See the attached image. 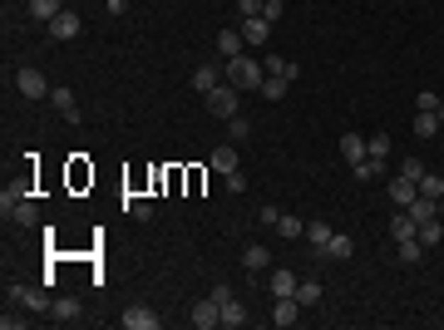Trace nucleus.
Masks as SVG:
<instances>
[{
  "instance_id": "42",
  "label": "nucleus",
  "mask_w": 444,
  "mask_h": 330,
  "mask_svg": "<svg viewBox=\"0 0 444 330\" xmlns=\"http://www.w3.org/2000/svg\"><path fill=\"white\" fill-rule=\"evenodd\" d=\"M104 5H109V15H123V5H128V0H104Z\"/></svg>"
},
{
  "instance_id": "18",
  "label": "nucleus",
  "mask_w": 444,
  "mask_h": 330,
  "mask_svg": "<svg viewBox=\"0 0 444 330\" xmlns=\"http://www.w3.org/2000/svg\"><path fill=\"white\" fill-rule=\"evenodd\" d=\"M213 168H218L222 178H227V173H237V143H222V148H213Z\"/></svg>"
},
{
  "instance_id": "19",
  "label": "nucleus",
  "mask_w": 444,
  "mask_h": 330,
  "mask_svg": "<svg viewBox=\"0 0 444 330\" xmlns=\"http://www.w3.org/2000/svg\"><path fill=\"white\" fill-rule=\"evenodd\" d=\"M242 55V30H218V59Z\"/></svg>"
},
{
  "instance_id": "24",
  "label": "nucleus",
  "mask_w": 444,
  "mask_h": 330,
  "mask_svg": "<svg viewBox=\"0 0 444 330\" xmlns=\"http://www.w3.org/2000/svg\"><path fill=\"white\" fill-rule=\"evenodd\" d=\"M390 237L400 241V237H420V222L410 217V212H395V222H390Z\"/></svg>"
},
{
  "instance_id": "28",
  "label": "nucleus",
  "mask_w": 444,
  "mask_h": 330,
  "mask_svg": "<svg viewBox=\"0 0 444 330\" xmlns=\"http://www.w3.org/2000/svg\"><path fill=\"white\" fill-rule=\"evenodd\" d=\"M60 10H65L60 0H30V20H45V25H50V20H55Z\"/></svg>"
},
{
  "instance_id": "8",
  "label": "nucleus",
  "mask_w": 444,
  "mask_h": 330,
  "mask_svg": "<svg viewBox=\"0 0 444 330\" xmlns=\"http://www.w3.org/2000/svg\"><path fill=\"white\" fill-rule=\"evenodd\" d=\"M5 301L30 306V311H50V296H45V291H35V286H10V291H5Z\"/></svg>"
},
{
  "instance_id": "31",
  "label": "nucleus",
  "mask_w": 444,
  "mask_h": 330,
  "mask_svg": "<svg viewBox=\"0 0 444 330\" xmlns=\"http://www.w3.org/2000/svg\"><path fill=\"white\" fill-rule=\"evenodd\" d=\"M415 133H420V138H435V133H440V113H420L415 109Z\"/></svg>"
},
{
  "instance_id": "38",
  "label": "nucleus",
  "mask_w": 444,
  "mask_h": 330,
  "mask_svg": "<svg viewBox=\"0 0 444 330\" xmlns=\"http://www.w3.org/2000/svg\"><path fill=\"white\" fill-rule=\"evenodd\" d=\"M123 207H128V212H133L138 222H148V217H153V207H148V203H138V198H123Z\"/></svg>"
},
{
  "instance_id": "16",
  "label": "nucleus",
  "mask_w": 444,
  "mask_h": 330,
  "mask_svg": "<svg viewBox=\"0 0 444 330\" xmlns=\"http://www.w3.org/2000/svg\"><path fill=\"white\" fill-rule=\"evenodd\" d=\"M321 256H331V261H350L355 256V241L350 237H340V232H331V241H326V251Z\"/></svg>"
},
{
  "instance_id": "26",
  "label": "nucleus",
  "mask_w": 444,
  "mask_h": 330,
  "mask_svg": "<svg viewBox=\"0 0 444 330\" xmlns=\"http://www.w3.org/2000/svg\"><path fill=\"white\" fill-rule=\"evenodd\" d=\"M247 138H252V118H237L232 113L227 118V143H247Z\"/></svg>"
},
{
  "instance_id": "21",
  "label": "nucleus",
  "mask_w": 444,
  "mask_h": 330,
  "mask_svg": "<svg viewBox=\"0 0 444 330\" xmlns=\"http://www.w3.org/2000/svg\"><path fill=\"white\" fill-rule=\"evenodd\" d=\"M395 251H400V261H405V266H415V261L425 256V241H420V237H400V241H395Z\"/></svg>"
},
{
  "instance_id": "14",
  "label": "nucleus",
  "mask_w": 444,
  "mask_h": 330,
  "mask_svg": "<svg viewBox=\"0 0 444 330\" xmlns=\"http://www.w3.org/2000/svg\"><path fill=\"white\" fill-rule=\"evenodd\" d=\"M296 286H301V276H292V271H272L267 276V291L272 296H296Z\"/></svg>"
},
{
  "instance_id": "12",
  "label": "nucleus",
  "mask_w": 444,
  "mask_h": 330,
  "mask_svg": "<svg viewBox=\"0 0 444 330\" xmlns=\"http://www.w3.org/2000/svg\"><path fill=\"white\" fill-rule=\"evenodd\" d=\"M50 321H55V326H74V321H79V301H74V296L50 301Z\"/></svg>"
},
{
  "instance_id": "40",
  "label": "nucleus",
  "mask_w": 444,
  "mask_h": 330,
  "mask_svg": "<svg viewBox=\"0 0 444 330\" xmlns=\"http://www.w3.org/2000/svg\"><path fill=\"white\" fill-rule=\"evenodd\" d=\"M262 5H267V0H237V10H242V20H252V15H262Z\"/></svg>"
},
{
  "instance_id": "1",
  "label": "nucleus",
  "mask_w": 444,
  "mask_h": 330,
  "mask_svg": "<svg viewBox=\"0 0 444 330\" xmlns=\"http://www.w3.org/2000/svg\"><path fill=\"white\" fill-rule=\"evenodd\" d=\"M222 79L232 84V89H262V79H267V69L252 59V55H232V59H222Z\"/></svg>"
},
{
  "instance_id": "27",
  "label": "nucleus",
  "mask_w": 444,
  "mask_h": 330,
  "mask_svg": "<svg viewBox=\"0 0 444 330\" xmlns=\"http://www.w3.org/2000/svg\"><path fill=\"white\" fill-rule=\"evenodd\" d=\"M350 173H355V183H370V178H380V158H360V163H350Z\"/></svg>"
},
{
  "instance_id": "35",
  "label": "nucleus",
  "mask_w": 444,
  "mask_h": 330,
  "mask_svg": "<svg viewBox=\"0 0 444 330\" xmlns=\"http://www.w3.org/2000/svg\"><path fill=\"white\" fill-rule=\"evenodd\" d=\"M370 158H390V133H370Z\"/></svg>"
},
{
  "instance_id": "13",
  "label": "nucleus",
  "mask_w": 444,
  "mask_h": 330,
  "mask_svg": "<svg viewBox=\"0 0 444 330\" xmlns=\"http://www.w3.org/2000/svg\"><path fill=\"white\" fill-rule=\"evenodd\" d=\"M242 266H247V271H267V266H272V251H267L262 241H247V246H242Z\"/></svg>"
},
{
  "instance_id": "29",
  "label": "nucleus",
  "mask_w": 444,
  "mask_h": 330,
  "mask_svg": "<svg viewBox=\"0 0 444 330\" xmlns=\"http://www.w3.org/2000/svg\"><path fill=\"white\" fill-rule=\"evenodd\" d=\"M306 241H311V251L321 256V251H326V241H331V227H321V222H311V227H306Z\"/></svg>"
},
{
  "instance_id": "4",
  "label": "nucleus",
  "mask_w": 444,
  "mask_h": 330,
  "mask_svg": "<svg viewBox=\"0 0 444 330\" xmlns=\"http://www.w3.org/2000/svg\"><path fill=\"white\" fill-rule=\"evenodd\" d=\"M0 212H5V217H15L20 227H35V222H40V207H35L30 198H10V193L0 198Z\"/></svg>"
},
{
  "instance_id": "3",
  "label": "nucleus",
  "mask_w": 444,
  "mask_h": 330,
  "mask_svg": "<svg viewBox=\"0 0 444 330\" xmlns=\"http://www.w3.org/2000/svg\"><path fill=\"white\" fill-rule=\"evenodd\" d=\"M15 89H20L25 99H50V79H45L35 64H25V69L15 74Z\"/></svg>"
},
{
  "instance_id": "7",
  "label": "nucleus",
  "mask_w": 444,
  "mask_h": 330,
  "mask_svg": "<svg viewBox=\"0 0 444 330\" xmlns=\"http://www.w3.org/2000/svg\"><path fill=\"white\" fill-rule=\"evenodd\" d=\"M188 321H193V330H213V326H222V306L208 296V301H198V306L188 311Z\"/></svg>"
},
{
  "instance_id": "9",
  "label": "nucleus",
  "mask_w": 444,
  "mask_h": 330,
  "mask_svg": "<svg viewBox=\"0 0 444 330\" xmlns=\"http://www.w3.org/2000/svg\"><path fill=\"white\" fill-rule=\"evenodd\" d=\"M50 104H55V113H60L65 123H79V99H74L70 89H50Z\"/></svg>"
},
{
  "instance_id": "32",
  "label": "nucleus",
  "mask_w": 444,
  "mask_h": 330,
  "mask_svg": "<svg viewBox=\"0 0 444 330\" xmlns=\"http://www.w3.org/2000/svg\"><path fill=\"white\" fill-rule=\"evenodd\" d=\"M420 241H425V246H435V241H444V222H440V217L420 222Z\"/></svg>"
},
{
  "instance_id": "39",
  "label": "nucleus",
  "mask_w": 444,
  "mask_h": 330,
  "mask_svg": "<svg viewBox=\"0 0 444 330\" xmlns=\"http://www.w3.org/2000/svg\"><path fill=\"white\" fill-rule=\"evenodd\" d=\"M282 10H287L282 0H267V5H262V20H272V25H277V20H282Z\"/></svg>"
},
{
  "instance_id": "25",
  "label": "nucleus",
  "mask_w": 444,
  "mask_h": 330,
  "mask_svg": "<svg viewBox=\"0 0 444 330\" xmlns=\"http://www.w3.org/2000/svg\"><path fill=\"white\" fill-rule=\"evenodd\" d=\"M287 84H292V79H287V74H277V79H262V89H257V94H262V99H272V104H277V99H287Z\"/></svg>"
},
{
  "instance_id": "2",
  "label": "nucleus",
  "mask_w": 444,
  "mask_h": 330,
  "mask_svg": "<svg viewBox=\"0 0 444 330\" xmlns=\"http://www.w3.org/2000/svg\"><path fill=\"white\" fill-rule=\"evenodd\" d=\"M237 94H242V89H232V84L222 79L218 89H208V94H203V99H208V113H218V118H232V113H237Z\"/></svg>"
},
{
  "instance_id": "15",
  "label": "nucleus",
  "mask_w": 444,
  "mask_h": 330,
  "mask_svg": "<svg viewBox=\"0 0 444 330\" xmlns=\"http://www.w3.org/2000/svg\"><path fill=\"white\" fill-rule=\"evenodd\" d=\"M218 84H222L218 64H198V69H193V89H198V94H208V89H218Z\"/></svg>"
},
{
  "instance_id": "41",
  "label": "nucleus",
  "mask_w": 444,
  "mask_h": 330,
  "mask_svg": "<svg viewBox=\"0 0 444 330\" xmlns=\"http://www.w3.org/2000/svg\"><path fill=\"white\" fill-rule=\"evenodd\" d=\"M257 222H262V227H277V222H282V212H277V207H262V212H257Z\"/></svg>"
},
{
  "instance_id": "11",
  "label": "nucleus",
  "mask_w": 444,
  "mask_h": 330,
  "mask_svg": "<svg viewBox=\"0 0 444 330\" xmlns=\"http://www.w3.org/2000/svg\"><path fill=\"white\" fill-rule=\"evenodd\" d=\"M415 198H420V183H410V178H390V203H395L400 212H405Z\"/></svg>"
},
{
  "instance_id": "43",
  "label": "nucleus",
  "mask_w": 444,
  "mask_h": 330,
  "mask_svg": "<svg viewBox=\"0 0 444 330\" xmlns=\"http://www.w3.org/2000/svg\"><path fill=\"white\" fill-rule=\"evenodd\" d=\"M435 113H440V123H444V99H440V109H435Z\"/></svg>"
},
{
  "instance_id": "17",
  "label": "nucleus",
  "mask_w": 444,
  "mask_h": 330,
  "mask_svg": "<svg viewBox=\"0 0 444 330\" xmlns=\"http://www.w3.org/2000/svg\"><path fill=\"white\" fill-rule=\"evenodd\" d=\"M272 35V20H262V15H252V20H242V40L247 45H262Z\"/></svg>"
},
{
  "instance_id": "5",
  "label": "nucleus",
  "mask_w": 444,
  "mask_h": 330,
  "mask_svg": "<svg viewBox=\"0 0 444 330\" xmlns=\"http://www.w3.org/2000/svg\"><path fill=\"white\" fill-rule=\"evenodd\" d=\"M301 311H306V306H301L296 296H277V306H272V326H277V330H292L296 321H301Z\"/></svg>"
},
{
  "instance_id": "36",
  "label": "nucleus",
  "mask_w": 444,
  "mask_h": 330,
  "mask_svg": "<svg viewBox=\"0 0 444 330\" xmlns=\"http://www.w3.org/2000/svg\"><path fill=\"white\" fill-rule=\"evenodd\" d=\"M415 109H420V113H435V109H440V94H435V89L415 94Z\"/></svg>"
},
{
  "instance_id": "44",
  "label": "nucleus",
  "mask_w": 444,
  "mask_h": 330,
  "mask_svg": "<svg viewBox=\"0 0 444 330\" xmlns=\"http://www.w3.org/2000/svg\"><path fill=\"white\" fill-rule=\"evenodd\" d=\"M440 217H444V198H440Z\"/></svg>"
},
{
  "instance_id": "34",
  "label": "nucleus",
  "mask_w": 444,
  "mask_h": 330,
  "mask_svg": "<svg viewBox=\"0 0 444 330\" xmlns=\"http://www.w3.org/2000/svg\"><path fill=\"white\" fill-rule=\"evenodd\" d=\"M277 232H282V237L292 241V237H306V222H301V217H292V212H287V217L277 222Z\"/></svg>"
},
{
  "instance_id": "23",
  "label": "nucleus",
  "mask_w": 444,
  "mask_h": 330,
  "mask_svg": "<svg viewBox=\"0 0 444 330\" xmlns=\"http://www.w3.org/2000/svg\"><path fill=\"white\" fill-rule=\"evenodd\" d=\"M405 212H410L415 222H430V217H440V203H435V198H415Z\"/></svg>"
},
{
  "instance_id": "20",
  "label": "nucleus",
  "mask_w": 444,
  "mask_h": 330,
  "mask_svg": "<svg viewBox=\"0 0 444 330\" xmlns=\"http://www.w3.org/2000/svg\"><path fill=\"white\" fill-rule=\"evenodd\" d=\"M370 148H365V138L360 133H340V158H350V163H360Z\"/></svg>"
},
{
  "instance_id": "30",
  "label": "nucleus",
  "mask_w": 444,
  "mask_h": 330,
  "mask_svg": "<svg viewBox=\"0 0 444 330\" xmlns=\"http://www.w3.org/2000/svg\"><path fill=\"white\" fill-rule=\"evenodd\" d=\"M296 301H301V306H316V301H321V281H316V276H306V281L296 286Z\"/></svg>"
},
{
  "instance_id": "6",
  "label": "nucleus",
  "mask_w": 444,
  "mask_h": 330,
  "mask_svg": "<svg viewBox=\"0 0 444 330\" xmlns=\"http://www.w3.org/2000/svg\"><path fill=\"white\" fill-rule=\"evenodd\" d=\"M118 326H123V330H158L163 321H158V311H153V306H128V311L118 316Z\"/></svg>"
},
{
  "instance_id": "22",
  "label": "nucleus",
  "mask_w": 444,
  "mask_h": 330,
  "mask_svg": "<svg viewBox=\"0 0 444 330\" xmlns=\"http://www.w3.org/2000/svg\"><path fill=\"white\" fill-rule=\"evenodd\" d=\"M222 326H247V306H242V301H237V296H232V301H222Z\"/></svg>"
},
{
  "instance_id": "10",
  "label": "nucleus",
  "mask_w": 444,
  "mask_h": 330,
  "mask_svg": "<svg viewBox=\"0 0 444 330\" xmlns=\"http://www.w3.org/2000/svg\"><path fill=\"white\" fill-rule=\"evenodd\" d=\"M74 35H79V15L74 10H60L50 20V40H74Z\"/></svg>"
},
{
  "instance_id": "33",
  "label": "nucleus",
  "mask_w": 444,
  "mask_h": 330,
  "mask_svg": "<svg viewBox=\"0 0 444 330\" xmlns=\"http://www.w3.org/2000/svg\"><path fill=\"white\" fill-rule=\"evenodd\" d=\"M420 198H435V203H440V198H444V178L425 173V178H420Z\"/></svg>"
},
{
  "instance_id": "37",
  "label": "nucleus",
  "mask_w": 444,
  "mask_h": 330,
  "mask_svg": "<svg viewBox=\"0 0 444 330\" xmlns=\"http://www.w3.org/2000/svg\"><path fill=\"white\" fill-rule=\"evenodd\" d=\"M400 178H410V183H420V178H425V163H420V158H405V168H400Z\"/></svg>"
}]
</instances>
